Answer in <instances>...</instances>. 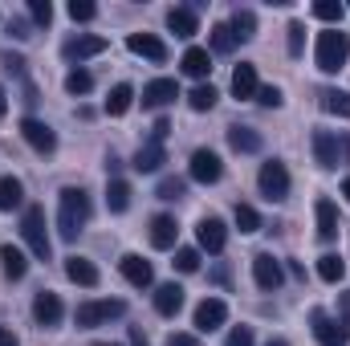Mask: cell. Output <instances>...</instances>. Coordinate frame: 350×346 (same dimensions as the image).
Returning <instances> with one entry per match:
<instances>
[{"label":"cell","mask_w":350,"mask_h":346,"mask_svg":"<svg viewBox=\"0 0 350 346\" xmlns=\"http://www.w3.org/2000/svg\"><path fill=\"white\" fill-rule=\"evenodd\" d=\"M90 196L82 187H66L62 204H57V237L62 241H78V232L90 224Z\"/></svg>","instance_id":"cell-1"},{"label":"cell","mask_w":350,"mask_h":346,"mask_svg":"<svg viewBox=\"0 0 350 346\" xmlns=\"http://www.w3.org/2000/svg\"><path fill=\"white\" fill-rule=\"evenodd\" d=\"M314 62H318L322 74H338V70L350 62V33H342V29H326V33H318Z\"/></svg>","instance_id":"cell-2"},{"label":"cell","mask_w":350,"mask_h":346,"mask_svg":"<svg viewBox=\"0 0 350 346\" xmlns=\"http://www.w3.org/2000/svg\"><path fill=\"white\" fill-rule=\"evenodd\" d=\"M21 237H25V245H29V253L37 261H49V232H45V208H37V204H29L25 208V216H21Z\"/></svg>","instance_id":"cell-3"},{"label":"cell","mask_w":350,"mask_h":346,"mask_svg":"<svg viewBox=\"0 0 350 346\" xmlns=\"http://www.w3.org/2000/svg\"><path fill=\"white\" fill-rule=\"evenodd\" d=\"M126 314V302L122 297H102V302H82L78 306V326L82 330H94V326H106L114 318Z\"/></svg>","instance_id":"cell-4"},{"label":"cell","mask_w":350,"mask_h":346,"mask_svg":"<svg viewBox=\"0 0 350 346\" xmlns=\"http://www.w3.org/2000/svg\"><path fill=\"white\" fill-rule=\"evenodd\" d=\"M257 187H261V196H265V200L281 204V200L289 196V172H285V163H277V159H269V163H261V175H257Z\"/></svg>","instance_id":"cell-5"},{"label":"cell","mask_w":350,"mask_h":346,"mask_svg":"<svg viewBox=\"0 0 350 346\" xmlns=\"http://www.w3.org/2000/svg\"><path fill=\"white\" fill-rule=\"evenodd\" d=\"M310 326H314V338L322 346H347L350 343V330L330 314V310H314V314H310Z\"/></svg>","instance_id":"cell-6"},{"label":"cell","mask_w":350,"mask_h":346,"mask_svg":"<svg viewBox=\"0 0 350 346\" xmlns=\"http://www.w3.org/2000/svg\"><path fill=\"white\" fill-rule=\"evenodd\" d=\"M21 139H25L37 155H53V151H57V135H53V127L41 122V118H25V122H21Z\"/></svg>","instance_id":"cell-7"},{"label":"cell","mask_w":350,"mask_h":346,"mask_svg":"<svg viewBox=\"0 0 350 346\" xmlns=\"http://www.w3.org/2000/svg\"><path fill=\"white\" fill-rule=\"evenodd\" d=\"M314 159H318V168L322 172H334L338 168V155H342V139L334 135V131H314Z\"/></svg>","instance_id":"cell-8"},{"label":"cell","mask_w":350,"mask_h":346,"mask_svg":"<svg viewBox=\"0 0 350 346\" xmlns=\"http://www.w3.org/2000/svg\"><path fill=\"white\" fill-rule=\"evenodd\" d=\"M196 241H200L204 253H224V245H228L224 220H220V216H204V220L196 224Z\"/></svg>","instance_id":"cell-9"},{"label":"cell","mask_w":350,"mask_h":346,"mask_svg":"<svg viewBox=\"0 0 350 346\" xmlns=\"http://www.w3.org/2000/svg\"><path fill=\"white\" fill-rule=\"evenodd\" d=\"M253 281L261 285L265 293L281 289V281H285V269H281V261H273V253H257V257H253Z\"/></svg>","instance_id":"cell-10"},{"label":"cell","mask_w":350,"mask_h":346,"mask_svg":"<svg viewBox=\"0 0 350 346\" xmlns=\"http://www.w3.org/2000/svg\"><path fill=\"white\" fill-rule=\"evenodd\" d=\"M224 318H228V306H224L220 297H204V302L196 306V330H200V334L220 330V326H224Z\"/></svg>","instance_id":"cell-11"},{"label":"cell","mask_w":350,"mask_h":346,"mask_svg":"<svg viewBox=\"0 0 350 346\" xmlns=\"http://www.w3.org/2000/svg\"><path fill=\"white\" fill-rule=\"evenodd\" d=\"M62 314H66V306H62V297H57L53 289H41V293L33 297V318H37V326H57Z\"/></svg>","instance_id":"cell-12"},{"label":"cell","mask_w":350,"mask_h":346,"mask_svg":"<svg viewBox=\"0 0 350 346\" xmlns=\"http://www.w3.org/2000/svg\"><path fill=\"white\" fill-rule=\"evenodd\" d=\"M175 98H179V86L172 78H155V82L143 86V110H163V106H172Z\"/></svg>","instance_id":"cell-13"},{"label":"cell","mask_w":350,"mask_h":346,"mask_svg":"<svg viewBox=\"0 0 350 346\" xmlns=\"http://www.w3.org/2000/svg\"><path fill=\"white\" fill-rule=\"evenodd\" d=\"M187 172H191L196 183H216V179L224 175V163H220L216 151H204V147H200V151L191 155V168H187Z\"/></svg>","instance_id":"cell-14"},{"label":"cell","mask_w":350,"mask_h":346,"mask_svg":"<svg viewBox=\"0 0 350 346\" xmlns=\"http://www.w3.org/2000/svg\"><path fill=\"white\" fill-rule=\"evenodd\" d=\"M126 49L135 53V57H147V62H167V45L159 41V37H151V33H131L126 37Z\"/></svg>","instance_id":"cell-15"},{"label":"cell","mask_w":350,"mask_h":346,"mask_svg":"<svg viewBox=\"0 0 350 346\" xmlns=\"http://www.w3.org/2000/svg\"><path fill=\"white\" fill-rule=\"evenodd\" d=\"M118 269H122V277H126L135 289H147V285L155 281V269H151V261H143L139 253H126V257L118 261Z\"/></svg>","instance_id":"cell-16"},{"label":"cell","mask_w":350,"mask_h":346,"mask_svg":"<svg viewBox=\"0 0 350 346\" xmlns=\"http://www.w3.org/2000/svg\"><path fill=\"white\" fill-rule=\"evenodd\" d=\"M102 49H106V41H102V37L82 33V37H70V41L62 45V57H66V62H86V57H98Z\"/></svg>","instance_id":"cell-17"},{"label":"cell","mask_w":350,"mask_h":346,"mask_svg":"<svg viewBox=\"0 0 350 346\" xmlns=\"http://www.w3.org/2000/svg\"><path fill=\"white\" fill-rule=\"evenodd\" d=\"M314 216H318V237H322V241H334V237H338V208H334V200L322 196V200L314 204Z\"/></svg>","instance_id":"cell-18"},{"label":"cell","mask_w":350,"mask_h":346,"mask_svg":"<svg viewBox=\"0 0 350 346\" xmlns=\"http://www.w3.org/2000/svg\"><path fill=\"white\" fill-rule=\"evenodd\" d=\"M66 277H70L74 285H86V289H94V285H98V265L74 253V257H66Z\"/></svg>","instance_id":"cell-19"},{"label":"cell","mask_w":350,"mask_h":346,"mask_svg":"<svg viewBox=\"0 0 350 346\" xmlns=\"http://www.w3.org/2000/svg\"><path fill=\"white\" fill-rule=\"evenodd\" d=\"M151 245L155 249H175V237H179V224L172 216H151V228H147Z\"/></svg>","instance_id":"cell-20"},{"label":"cell","mask_w":350,"mask_h":346,"mask_svg":"<svg viewBox=\"0 0 350 346\" xmlns=\"http://www.w3.org/2000/svg\"><path fill=\"white\" fill-rule=\"evenodd\" d=\"M179 66H183V74H187V78H208V74H212V53H208V49H200V45H191V49L183 53V62H179Z\"/></svg>","instance_id":"cell-21"},{"label":"cell","mask_w":350,"mask_h":346,"mask_svg":"<svg viewBox=\"0 0 350 346\" xmlns=\"http://www.w3.org/2000/svg\"><path fill=\"white\" fill-rule=\"evenodd\" d=\"M0 265H4V277L8 281H21L29 273V257L16 249V245H0Z\"/></svg>","instance_id":"cell-22"},{"label":"cell","mask_w":350,"mask_h":346,"mask_svg":"<svg viewBox=\"0 0 350 346\" xmlns=\"http://www.w3.org/2000/svg\"><path fill=\"white\" fill-rule=\"evenodd\" d=\"M155 310H159V314H163V318H175V314H179V310H183V289H179V285H159V289H155Z\"/></svg>","instance_id":"cell-23"},{"label":"cell","mask_w":350,"mask_h":346,"mask_svg":"<svg viewBox=\"0 0 350 346\" xmlns=\"http://www.w3.org/2000/svg\"><path fill=\"white\" fill-rule=\"evenodd\" d=\"M167 163V151H163V143H147V147H139V155H135V172H159Z\"/></svg>","instance_id":"cell-24"},{"label":"cell","mask_w":350,"mask_h":346,"mask_svg":"<svg viewBox=\"0 0 350 346\" xmlns=\"http://www.w3.org/2000/svg\"><path fill=\"white\" fill-rule=\"evenodd\" d=\"M25 204V183L16 175H0V212H12Z\"/></svg>","instance_id":"cell-25"},{"label":"cell","mask_w":350,"mask_h":346,"mask_svg":"<svg viewBox=\"0 0 350 346\" xmlns=\"http://www.w3.org/2000/svg\"><path fill=\"white\" fill-rule=\"evenodd\" d=\"M228 143H232V151H241V155L261 151V135H257L253 127H228Z\"/></svg>","instance_id":"cell-26"},{"label":"cell","mask_w":350,"mask_h":346,"mask_svg":"<svg viewBox=\"0 0 350 346\" xmlns=\"http://www.w3.org/2000/svg\"><path fill=\"white\" fill-rule=\"evenodd\" d=\"M167 29H172L175 37H196L200 33V21H196L191 8H172L167 12Z\"/></svg>","instance_id":"cell-27"},{"label":"cell","mask_w":350,"mask_h":346,"mask_svg":"<svg viewBox=\"0 0 350 346\" xmlns=\"http://www.w3.org/2000/svg\"><path fill=\"white\" fill-rule=\"evenodd\" d=\"M232 94L237 98H257V66H237L232 70Z\"/></svg>","instance_id":"cell-28"},{"label":"cell","mask_w":350,"mask_h":346,"mask_svg":"<svg viewBox=\"0 0 350 346\" xmlns=\"http://www.w3.org/2000/svg\"><path fill=\"white\" fill-rule=\"evenodd\" d=\"M106 208L110 212H126L131 208V183L126 179H110L106 183Z\"/></svg>","instance_id":"cell-29"},{"label":"cell","mask_w":350,"mask_h":346,"mask_svg":"<svg viewBox=\"0 0 350 346\" xmlns=\"http://www.w3.org/2000/svg\"><path fill=\"white\" fill-rule=\"evenodd\" d=\"M228 29H232V37H237V41H253V37H257V16H253L249 8H237Z\"/></svg>","instance_id":"cell-30"},{"label":"cell","mask_w":350,"mask_h":346,"mask_svg":"<svg viewBox=\"0 0 350 346\" xmlns=\"http://www.w3.org/2000/svg\"><path fill=\"white\" fill-rule=\"evenodd\" d=\"M318 277H322V281H330V285H338V281L347 277V261L338 257V253L318 257Z\"/></svg>","instance_id":"cell-31"},{"label":"cell","mask_w":350,"mask_h":346,"mask_svg":"<svg viewBox=\"0 0 350 346\" xmlns=\"http://www.w3.org/2000/svg\"><path fill=\"white\" fill-rule=\"evenodd\" d=\"M131 102H135V90L126 86V82H118V86L110 90V98H106V114H114V118H118V114H126V110H131Z\"/></svg>","instance_id":"cell-32"},{"label":"cell","mask_w":350,"mask_h":346,"mask_svg":"<svg viewBox=\"0 0 350 346\" xmlns=\"http://www.w3.org/2000/svg\"><path fill=\"white\" fill-rule=\"evenodd\" d=\"M322 110L350 118V94H342V90H322Z\"/></svg>","instance_id":"cell-33"},{"label":"cell","mask_w":350,"mask_h":346,"mask_svg":"<svg viewBox=\"0 0 350 346\" xmlns=\"http://www.w3.org/2000/svg\"><path fill=\"white\" fill-rule=\"evenodd\" d=\"M216 98H220V94H216L212 86H196L191 94H187V106L204 114V110H212V106H216Z\"/></svg>","instance_id":"cell-34"},{"label":"cell","mask_w":350,"mask_h":346,"mask_svg":"<svg viewBox=\"0 0 350 346\" xmlns=\"http://www.w3.org/2000/svg\"><path fill=\"white\" fill-rule=\"evenodd\" d=\"M310 12H314V16H318V21H330V25H334V29H338V21H342V12H347V8H342V4H338V0H318V4H314V8H310Z\"/></svg>","instance_id":"cell-35"},{"label":"cell","mask_w":350,"mask_h":346,"mask_svg":"<svg viewBox=\"0 0 350 346\" xmlns=\"http://www.w3.org/2000/svg\"><path fill=\"white\" fill-rule=\"evenodd\" d=\"M232 49H237L232 29H228V25H216V29H212V53H232Z\"/></svg>","instance_id":"cell-36"},{"label":"cell","mask_w":350,"mask_h":346,"mask_svg":"<svg viewBox=\"0 0 350 346\" xmlns=\"http://www.w3.org/2000/svg\"><path fill=\"white\" fill-rule=\"evenodd\" d=\"M237 228H241V232H257V228H261V216H257V208H249V204H237Z\"/></svg>","instance_id":"cell-37"},{"label":"cell","mask_w":350,"mask_h":346,"mask_svg":"<svg viewBox=\"0 0 350 346\" xmlns=\"http://www.w3.org/2000/svg\"><path fill=\"white\" fill-rule=\"evenodd\" d=\"M66 90H70L74 98H78V94H90V90H94V74H90V70H74V74L66 78Z\"/></svg>","instance_id":"cell-38"},{"label":"cell","mask_w":350,"mask_h":346,"mask_svg":"<svg viewBox=\"0 0 350 346\" xmlns=\"http://www.w3.org/2000/svg\"><path fill=\"white\" fill-rule=\"evenodd\" d=\"M285 33H289V57H301V53H306V25L293 21Z\"/></svg>","instance_id":"cell-39"},{"label":"cell","mask_w":350,"mask_h":346,"mask_svg":"<svg viewBox=\"0 0 350 346\" xmlns=\"http://www.w3.org/2000/svg\"><path fill=\"white\" fill-rule=\"evenodd\" d=\"M175 269L179 273H196L200 269V249H175Z\"/></svg>","instance_id":"cell-40"},{"label":"cell","mask_w":350,"mask_h":346,"mask_svg":"<svg viewBox=\"0 0 350 346\" xmlns=\"http://www.w3.org/2000/svg\"><path fill=\"white\" fill-rule=\"evenodd\" d=\"M70 16H74V21H94V16H98V4H90V0H70Z\"/></svg>","instance_id":"cell-41"},{"label":"cell","mask_w":350,"mask_h":346,"mask_svg":"<svg viewBox=\"0 0 350 346\" xmlns=\"http://www.w3.org/2000/svg\"><path fill=\"white\" fill-rule=\"evenodd\" d=\"M29 12H33L37 25H49V21H53V4H49V0H29Z\"/></svg>","instance_id":"cell-42"},{"label":"cell","mask_w":350,"mask_h":346,"mask_svg":"<svg viewBox=\"0 0 350 346\" xmlns=\"http://www.w3.org/2000/svg\"><path fill=\"white\" fill-rule=\"evenodd\" d=\"M183 191H187V183H183V179H175V175L159 183V200H179Z\"/></svg>","instance_id":"cell-43"},{"label":"cell","mask_w":350,"mask_h":346,"mask_svg":"<svg viewBox=\"0 0 350 346\" xmlns=\"http://www.w3.org/2000/svg\"><path fill=\"white\" fill-rule=\"evenodd\" d=\"M257 102H261V106H269V110H277L285 98H281V90H277V86H257Z\"/></svg>","instance_id":"cell-44"},{"label":"cell","mask_w":350,"mask_h":346,"mask_svg":"<svg viewBox=\"0 0 350 346\" xmlns=\"http://www.w3.org/2000/svg\"><path fill=\"white\" fill-rule=\"evenodd\" d=\"M224 346H253V330H249V326H232L228 338H224Z\"/></svg>","instance_id":"cell-45"},{"label":"cell","mask_w":350,"mask_h":346,"mask_svg":"<svg viewBox=\"0 0 350 346\" xmlns=\"http://www.w3.org/2000/svg\"><path fill=\"white\" fill-rule=\"evenodd\" d=\"M334 318H338V322H342V326L350 330V289L342 293V297H338V314H334Z\"/></svg>","instance_id":"cell-46"},{"label":"cell","mask_w":350,"mask_h":346,"mask_svg":"<svg viewBox=\"0 0 350 346\" xmlns=\"http://www.w3.org/2000/svg\"><path fill=\"white\" fill-rule=\"evenodd\" d=\"M167 346H200V338H196V334H179V330H175V334H167Z\"/></svg>","instance_id":"cell-47"},{"label":"cell","mask_w":350,"mask_h":346,"mask_svg":"<svg viewBox=\"0 0 350 346\" xmlns=\"http://www.w3.org/2000/svg\"><path fill=\"white\" fill-rule=\"evenodd\" d=\"M167 135H172V122H167V118H159V122H155V131H151V143H163Z\"/></svg>","instance_id":"cell-48"},{"label":"cell","mask_w":350,"mask_h":346,"mask_svg":"<svg viewBox=\"0 0 350 346\" xmlns=\"http://www.w3.org/2000/svg\"><path fill=\"white\" fill-rule=\"evenodd\" d=\"M8 33H12V37H16V41H25V37H33V33H29V25H25V21H12V25H8Z\"/></svg>","instance_id":"cell-49"},{"label":"cell","mask_w":350,"mask_h":346,"mask_svg":"<svg viewBox=\"0 0 350 346\" xmlns=\"http://www.w3.org/2000/svg\"><path fill=\"white\" fill-rule=\"evenodd\" d=\"M0 346H21V343H16V334H12L8 326H0Z\"/></svg>","instance_id":"cell-50"},{"label":"cell","mask_w":350,"mask_h":346,"mask_svg":"<svg viewBox=\"0 0 350 346\" xmlns=\"http://www.w3.org/2000/svg\"><path fill=\"white\" fill-rule=\"evenodd\" d=\"M131 346H147V338H143V330H139V326H131Z\"/></svg>","instance_id":"cell-51"},{"label":"cell","mask_w":350,"mask_h":346,"mask_svg":"<svg viewBox=\"0 0 350 346\" xmlns=\"http://www.w3.org/2000/svg\"><path fill=\"white\" fill-rule=\"evenodd\" d=\"M4 110H8V102H4V90H0V122H4Z\"/></svg>","instance_id":"cell-52"},{"label":"cell","mask_w":350,"mask_h":346,"mask_svg":"<svg viewBox=\"0 0 350 346\" xmlns=\"http://www.w3.org/2000/svg\"><path fill=\"white\" fill-rule=\"evenodd\" d=\"M269 346H289L285 338H269Z\"/></svg>","instance_id":"cell-53"},{"label":"cell","mask_w":350,"mask_h":346,"mask_svg":"<svg viewBox=\"0 0 350 346\" xmlns=\"http://www.w3.org/2000/svg\"><path fill=\"white\" fill-rule=\"evenodd\" d=\"M342 196H347V200H350V175H347V183H342Z\"/></svg>","instance_id":"cell-54"},{"label":"cell","mask_w":350,"mask_h":346,"mask_svg":"<svg viewBox=\"0 0 350 346\" xmlns=\"http://www.w3.org/2000/svg\"><path fill=\"white\" fill-rule=\"evenodd\" d=\"M94 346H114V343H94Z\"/></svg>","instance_id":"cell-55"}]
</instances>
